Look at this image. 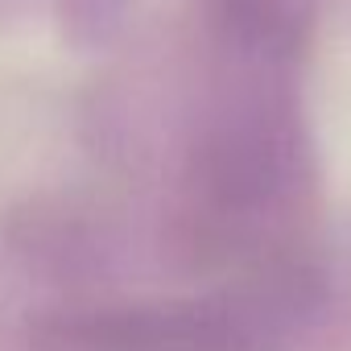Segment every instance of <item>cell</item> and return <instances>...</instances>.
<instances>
[{"instance_id": "cell-1", "label": "cell", "mask_w": 351, "mask_h": 351, "mask_svg": "<svg viewBox=\"0 0 351 351\" xmlns=\"http://www.w3.org/2000/svg\"><path fill=\"white\" fill-rule=\"evenodd\" d=\"M310 186V141L285 71L244 66L203 112L186 149L178 240L195 256L228 252L293 215Z\"/></svg>"}, {"instance_id": "cell-2", "label": "cell", "mask_w": 351, "mask_h": 351, "mask_svg": "<svg viewBox=\"0 0 351 351\" xmlns=\"http://www.w3.org/2000/svg\"><path fill=\"white\" fill-rule=\"evenodd\" d=\"M322 302L310 261L273 256L207 293L46 310L34 339L46 351H289Z\"/></svg>"}, {"instance_id": "cell-3", "label": "cell", "mask_w": 351, "mask_h": 351, "mask_svg": "<svg viewBox=\"0 0 351 351\" xmlns=\"http://www.w3.org/2000/svg\"><path fill=\"white\" fill-rule=\"evenodd\" d=\"M223 54L244 66L289 71L314 38V0H203Z\"/></svg>"}]
</instances>
